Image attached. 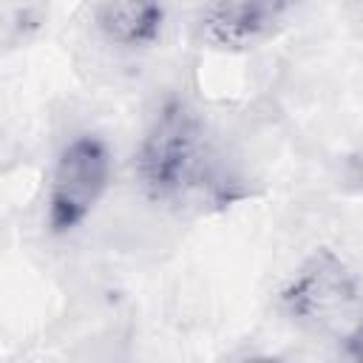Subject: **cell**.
Returning a JSON list of instances; mask_svg holds the SVG:
<instances>
[{
	"label": "cell",
	"instance_id": "obj_1",
	"mask_svg": "<svg viewBox=\"0 0 363 363\" xmlns=\"http://www.w3.org/2000/svg\"><path fill=\"white\" fill-rule=\"evenodd\" d=\"M207 162L204 122L196 108L167 99L150 119L133 156V173L150 201H179L187 196Z\"/></svg>",
	"mask_w": 363,
	"mask_h": 363
},
{
	"label": "cell",
	"instance_id": "obj_2",
	"mask_svg": "<svg viewBox=\"0 0 363 363\" xmlns=\"http://www.w3.org/2000/svg\"><path fill=\"white\" fill-rule=\"evenodd\" d=\"M281 306L286 315L318 332H337L346 340L363 329V292L352 269L326 247L315 250L284 284Z\"/></svg>",
	"mask_w": 363,
	"mask_h": 363
},
{
	"label": "cell",
	"instance_id": "obj_3",
	"mask_svg": "<svg viewBox=\"0 0 363 363\" xmlns=\"http://www.w3.org/2000/svg\"><path fill=\"white\" fill-rule=\"evenodd\" d=\"M111 184V150L96 133L71 136L51 167L45 224L54 235L82 227Z\"/></svg>",
	"mask_w": 363,
	"mask_h": 363
},
{
	"label": "cell",
	"instance_id": "obj_4",
	"mask_svg": "<svg viewBox=\"0 0 363 363\" xmlns=\"http://www.w3.org/2000/svg\"><path fill=\"white\" fill-rule=\"evenodd\" d=\"M301 0H201L196 34L218 51H247L275 37Z\"/></svg>",
	"mask_w": 363,
	"mask_h": 363
},
{
	"label": "cell",
	"instance_id": "obj_5",
	"mask_svg": "<svg viewBox=\"0 0 363 363\" xmlns=\"http://www.w3.org/2000/svg\"><path fill=\"white\" fill-rule=\"evenodd\" d=\"M94 26L111 45L150 48L164 34L167 9L162 0H99Z\"/></svg>",
	"mask_w": 363,
	"mask_h": 363
},
{
	"label": "cell",
	"instance_id": "obj_6",
	"mask_svg": "<svg viewBox=\"0 0 363 363\" xmlns=\"http://www.w3.org/2000/svg\"><path fill=\"white\" fill-rule=\"evenodd\" d=\"M346 343L352 346V352H354L357 357H363V329H360V332H354V335H352Z\"/></svg>",
	"mask_w": 363,
	"mask_h": 363
}]
</instances>
